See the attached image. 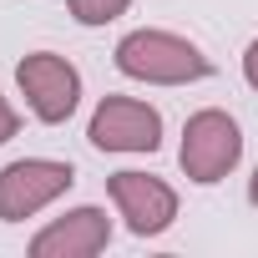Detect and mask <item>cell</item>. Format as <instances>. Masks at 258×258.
Masks as SVG:
<instances>
[{"label":"cell","mask_w":258,"mask_h":258,"mask_svg":"<svg viewBox=\"0 0 258 258\" xmlns=\"http://www.w3.org/2000/svg\"><path fill=\"white\" fill-rule=\"evenodd\" d=\"M106 192L116 203V213L126 218L137 238H152L162 228H172L177 218V192L162 182V177H147V172H111L106 177Z\"/></svg>","instance_id":"obj_6"},{"label":"cell","mask_w":258,"mask_h":258,"mask_svg":"<svg viewBox=\"0 0 258 258\" xmlns=\"http://www.w3.org/2000/svg\"><path fill=\"white\" fill-rule=\"evenodd\" d=\"M86 137H91V147H101V152H157V147H162V116H157L147 101L106 96V101L91 111Z\"/></svg>","instance_id":"obj_3"},{"label":"cell","mask_w":258,"mask_h":258,"mask_svg":"<svg viewBox=\"0 0 258 258\" xmlns=\"http://www.w3.org/2000/svg\"><path fill=\"white\" fill-rule=\"evenodd\" d=\"M248 198H253V208H258V167H253V177H248Z\"/></svg>","instance_id":"obj_11"},{"label":"cell","mask_w":258,"mask_h":258,"mask_svg":"<svg viewBox=\"0 0 258 258\" xmlns=\"http://www.w3.org/2000/svg\"><path fill=\"white\" fill-rule=\"evenodd\" d=\"M243 76H248V86L258 91V41L248 46V56H243Z\"/></svg>","instance_id":"obj_10"},{"label":"cell","mask_w":258,"mask_h":258,"mask_svg":"<svg viewBox=\"0 0 258 258\" xmlns=\"http://www.w3.org/2000/svg\"><path fill=\"white\" fill-rule=\"evenodd\" d=\"M16 126H21V116L11 111V101H6V96H0V142H11V137H16Z\"/></svg>","instance_id":"obj_9"},{"label":"cell","mask_w":258,"mask_h":258,"mask_svg":"<svg viewBox=\"0 0 258 258\" xmlns=\"http://www.w3.org/2000/svg\"><path fill=\"white\" fill-rule=\"evenodd\" d=\"M111 243V223L101 208H76L66 218H56L51 228H41L31 238V253L36 258H91Z\"/></svg>","instance_id":"obj_7"},{"label":"cell","mask_w":258,"mask_h":258,"mask_svg":"<svg viewBox=\"0 0 258 258\" xmlns=\"http://www.w3.org/2000/svg\"><path fill=\"white\" fill-rule=\"evenodd\" d=\"M238 157H243V132H238V121L228 116V111H198V116H187V132H182V152H177V162H182V172L192 177V182H218V177H228L233 167H238Z\"/></svg>","instance_id":"obj_2"},{"label":"cell","mask_w":258,"mask_h":258,"mask_svg":"<svg viewBox=\"0 0 258 258\" xmlns=\"http://www.w3.org/2000/svg\"><path fill=\"white\" fill-rule=\"evenodd\" d=\"M116 66L121 76H132V81H157V86H182V81H203L213 71V61L172 36V31H132V36H121L116 46Z\"/></svg>","instance_id":"obj_1"},{"label":"cell","mask_w":258,"mask_h":258,"mask_svg":"<svg viewBox=\"0 0 258 258\" xmlns=\"http://www.w3.org/2000/svg\"><path fill=\"white\" fill-rule=\"evenodd\" d=\"M16 81H21L31 111H36L41 121H51V126L66 121V116L76 111V101H81V76H76V66L61 61V56H51V51L26 56V61L16 66Z\"/></svg>","instance_id":"obj_5"},{"label":"cell","mask_w":258,"mask_h":258,"mask_svg":"<svg viewBox=\"0 0 258 258\" xmlns=\"http://www.w3.org/2000/svg\"><path fill=\"white\" fill-rule=\"evenodd\" d=\"M76 182L71 162H46V157H26L0 172V223H21L31 213H41L46 203H56L66 187Z\"/></svg>","instance_id":"obj_4"},{"label":"cell","mask_w":258,"mask_h":258,"mask_svg":"<svg viewBox=\"0 0 258 258\" xmlns=\"http://www.w3.org/2000/svg\"><path fill=\"white\" fill-rule=\"evenodd\" d=\"M132 0H71V16L81 21V26H106V21H116Z\"/></svg>","instance_id":"obj_8"}]
</instances>
